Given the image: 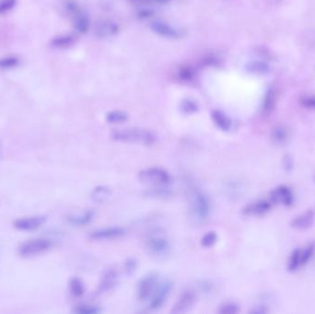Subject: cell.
<instances>
[{
	"instance_id": "603a6c76",
	"label": "cell",
	"mask_w": 315,
	"mask_h": 314,
	"mask_svg": "<svg viewBox=\"0 0 315 314\" xmlns=\"http://www.w3.org/2000/svg\"><path fill=\"white\" fill-rule=\"evenodd\" d=\"M312 219H313L312 213H311V212L305 213V214L299 217V218H297L296 220L293 221V227L298 228V229L308 228L311 224Z\"/></svg>"
},
{
	"instance_id": "30bf717a",
	"label": "cell",
	"mask_w": 315,
	"mask_h": 314,
	"mask_svg": "<svg viewBox=\"0 0 315 314\" xmlns=\"http://www.w3.org/2000/svg\"><path fill=\"white\" fill-rule=\"evenodd\" d=\"M195 302V295L194 292L185 291L181 295L179 300L171 310V313H185L191 310Z\"/></svg>"
},
{
	"instance_id": "8fae6325",
	"label": "cell",
	"mask_w": 315,
	"mask_h": 314,
	"mask_svg": "<svg viewBox=\"0 0 315 314\" xmlns=\"http://www.w3.org/2000/svg\"><path fill=\"white\" fill-rule=\"evenodd\" d=\"M126 233V229L120 227H113V228H104V229H97L91 232L90 238L95 241H102V240H110L115 239L123 236Z\"/></svg>"
},
{
	"instance_id": "e0dca14e",
	"label": "cell",
	"mask_w": 315,
	"mask_h": 314,
	"mask_svg": "<svg viewBox=\"0 0 315 314\" xmlns=\"http://www.w3.org/2000/svg\"><path fill=\"white\" fill-rule=\"evenodd\" d=\"M94 215V210H87L81 214L69 215L68 220L70 224L74 226H85L93 220Z\"/></svg>"
},
{
	"instance_id": "ac0fdd59",
	"label": "cell",
	"mask_w": 315,
	"mask_h": 314,
	"mask_svg": "<svg viewBox=\"0 0 315 314\" xmlns=\"http://www.w3.org/2000/svg\"><path fill=\"white\" fill-rule=\"evenodd\" d=\"M212 120L220 129L222 131H229L231 127V121L225 113L216 110L212 112Z\"/></svg>"
},
{
	"instance_id": "ba28073f",
	"label": "cell",
	"mask_w": 315,
	"mask_h": 314,
	"mask_svg": "<svg viewBox=\"0 0 315 314\" xmlns=\"http://www.w3.org/2000/svg\"><path fill=\"white\" fill-rule=\"evenodd\" d=\"M171 288H172V284L170 281H165L160 284L153 292L152 298L150 299L149 310H157L162 308L164 302L166 301L167 298L170 295Z\"/></svg>"
},
{
	"instance_id": "4316f807",
	"label": "cell",
	"mask_w": 315,
	"mask_h": 314,
	"mask_svg": "<svg viewBox=\"0 0 315 314\" xmlns=\"http://www.w3.org/2000/svg\"><path fill=\"white\" fill-rule=\"evenodd\" d=\"M274 104H275V95L274 92L270 90L266 96V99L264 102V105H263V112L264 113H269L272 111V109L274 107Z\"/></svg>"
},
{
	"instance_id": "9c48e42d",
	"label": "cell",
	"mask_w": 315,
	"mask_h": 314,
	"mask_svg": "<svg viewBox=\"0 0 315 314\" xmlns=\"http://www.w3.org/2000/svg\"><path fill=\"white\" fill-rule=\"evenodd\" d=\"M46 220L44 215H34V217H28L18 219L14 222V226L16 229L23 230V231H32L39 229L42 227Z\"/></svg>"
},
{
	"instance_id": "e575fe53",
	"label": "cell",
	"mask_w": 315,
	"mask_h": 314,
	"mask_svg": "<svg viewBox=\"0 0 315 314\" xmlns=\"http://www.w3.org/2000/svg\"><path fill=\"white\" fill-rule=\"evenodd\" d=\"M302 104L303 106L307 108H315V96L302 100Z\"/></svg>"
},
{
	"instance_id": "d4e9b609",
	"label": "cell",
	"mask_w": 315,
	"mask_h": 314,
	"mask_svg": "<svg viewBox=\"0 0 315 314\" xmlns=\"http://www.w3.org/2000/svg\"><path fill=\"white\" fill-rule=\"evenodd\" d=\"M218 241V235L214 231H209L205 234L201 239V245L205 248H210Z\"/></svg>"
},
{
	"instance_id": "52a82bcc",
	"label": "cell",
	"mask_w": 315,
	"mask_h": 314,
	"mask_svg": "<svg viewBox=\"0 0 315 314\" xmlns=\"http://www.w3.org/2000/svg\"><path fill=\"white\" fill-rule=\"evenodd\" d=\"M313 251H314L313 245H308L304 249L296 250L293 252L292 256H290L288 261V269L290 271H296L300 267L306 265L307 262L311 259V256L313 254Z\"/></svg>"
},
{
	"instance_id": "6da1fadb",
	"label": "cell",
	"mask_w": 315,
	"mask_h": 314,
	"mask_svg": "<svg viewBox=\"0 0 315 314\" xmlns=\"http://www.w3.org/2000/svg\"><path fill=\"white\" fill-rule=\"evenodd\" d=\"M211 204L207 194L199 189H194L189 197V215L195 223H203L208 219Z\"/></svg>"
},
{
	"instance_id": "cb8c5ba5",
	"label": "cell",
	"mask_w": 315,
	"mask_h": 314,
	"mask_svg": "<svg viewBox=\"0 0 315 314\" xmlns=\"http://www.w3.org/2000/svg\"><path fill=\"white\" fill-rule=\"evenodd\" d=\"M182 112L185 114H192L198 110V104L194 102V100L186 99L182 102L180 105Z\"/></svg>"
},
{
	"instance_id": "5b68a950",
	"label": "cell",
	"mask_w": 315,
	"mask_h": 314,
	"mask_svg": "<svg viewBox=\"0 0 315 314\" xmlns=\"http://www.w3.org/2000/svg\"><path fill=\"white\" fill-rule=\"evenodd\" d=\"M159 276L157 273H149L140 279L137 286V299L140 301L149 300L158 287Z\"/></svg>"
},
{
	"instance_id": "277c9868",
	"label": "cell",
	"mask_w": 315,
	"mask_h": 314,
	"mask_svg": "<svg viewBox=\"0 0 315 314\" xmlns=\"http://www.w3.org/2000/svg\"><path fill=\"white\" fill-rule=\"evenodd\" d=\"M52 246L53 241L50 239H32L21 245L18 248V252L23 257H31L48 251Z\"/></svg>"
},
{
	"instance_id": "f546056e",
	"label": "cell",
	"mask_w": 315,
	"mask_h": 314,
	"mask_svg": "<svg viewBox=\"0 0 315 314\" xmlns=\"http://www.w3.org/2000/svg\"><path fill=\"white\" fill-rule=\"evenodd\" d=\"M249 70L252 73H257V74H261V73H266L267 70V67L265 64L261 62H252L249 65Z\"/></svg>"
},
{
	"instance_id": "83f0119b",
	"label": "cell",
	"mask_w": 315,
	"mask_h": 314,
	"mask_svg": "<svg viewBox=\"0 0 315 314\" xmlns=\"http://www.w3.org/2000/svg\"><path fill=\"white\" fill-rule=\"evenodd\" d=\"M72 36L65 35L54 38L53 42H52V44L55 47H68V45L72 44Z\"/></svg>"
},
{
	"instance_id": "d6a6232c",
	"label": "cell",
	"mask_w": 315,
	"mask_h": 314,
	"mask_svg": "<svg viewBox=\"0 0 315 314\" xmlns=\"http://www.w3.org/2000/svg\"><path fill=\"white\" fill-rule=\"evenodd\" d=\"M76 27L81 32H86L89 29V21L86 17H78L76 21Z\"/></svg>"
},
{
	"instance_id": "7a4b0ae2",
	"label": "cell",
	"mask_w": 315,
	"mask_h": 314,
	"mask_svg": "<svg viewBox=\"0 0 315 314\" xmlns=\"http://www.w3.org/2000/svg\"><path fill=\"white\" fill-rule=\"evenodd\" d=\"M112 140L124 143H135L149 146L156 141L153 132L144 128H126L112 132Z\"/></svg>"
},
{
	"instance_id": "7c38bea8",
	"label": "cell",
	"mask_w": 315,
	"mask_h": 314,
	"mask_svg": "<svg viewBox=\"0 0 315 314\" xmlns=\"http://www.w3.org/2000/svg\"><path fill=\"white\" fill-rule=\"evenodd\" d=\"M118 281L117 272L114 269H109L102 277L99 285L100 293H105L113 289Z\"/></svg>"
},
{
	"instance_id": "4dcf8cb0",
	"label": "cell",
	"mask_w": 315,
	"mask_h": 314,
	"mask_svg": "<svg viewBox=\"0 0 315 314\" xmlns=\"http://www.w3.org/2000/svg\"><path fill=\"white\" fill-rule=\"evenodd\" d=\"M17 0H0V14H4L14 8Z\"/></svg>"
},
{
	"instance_id": "44dd1931",
	"label": "cell",
	"mask_w": 315,
	"mask_h": 314,
	"mask_svg": "<svg viewBox=\"0 0 315 314\" xmlns=\"http://www.w3.org/2000/svg\"><path fill=\"white\" fill-rule=\"evenodd\" d=\"M128 115L127 113L123 111H112L106 114V121L109 124H123L127 121Z\"/></svg>"
},
{
	"instance_id": "484cf974",
	"label": "cell",
	"mask_w": 315,
	"mask_h": 314,
	"mask_svg": "<svg viewBox=\"0 0 315 314\" xmlns=\"http://www.w3.org/2000/svg\"><path fill=\"white\" fill-rule=\"evenodd\" d=\"M74 312L80 314H97L101 312V310L97 306L87 305H78L76 307V309L74 310Z\"/></svg>"
},
{
	"instance_id": "7402d4cb",
	"label": "cell",
	"mask_w": 315,
	"mask_h": 314,
	"mask_svg": "<svg viewBox=\"0 0 315 314\" xmlns=\"http://www.w3.org/2000/svg\"><path fill=\"white\" fill-rule=\"evenodd\" d=\"M69 290L72 296L81 298L85 293V287L81 279H72L69 282Z\"/></svg>"
},
{
	"instance_id": "9a60e30c",
	"label": "cell",
	"mask_w": 315,
	"mask_h": 314,
	"mask_svg": "<svg viewBox=\"0 0 315 314\" xmlns=\"http://www.w3.org/2000/svg\"><path fill=\"white\" fill-rule=\"evenodd\" d=\"M112 193L113 192L110 187L105 185H100L92 190L90 193V199L97 204H103L108 201L112 197Z\"/></svg>"
},
{
	"instance_id": "ffe728a7",
	"label": "cell",
	"mask_w": 315,
	"mask_h": 314,
	"mask_svg": "<svg viewBox=\"0 0 315 314\" xmlns=\"http://www.w3.org/2000/svg\"><path fill=\"white\" fill-rule=\"evenodd\" d=\"M118 32L117 25L113 23H104L100 24L97 29V34L101 37H108Z\"/></svg>"
},
{
	"instance_id": "8992f818",
	"label": "cell",
	"mask_w": 315,
	"mask_h": 314,
	"mask_svg": "<svg viewBox=\"0 0 315 314\" xmlns=\"http://www.w3.org/2000/svg\"><path fill=\"white\" fill-rule=\"evenodd\" d=\"M146 246L150 254L155 256H163L170 251V243L161 234L151 235L146 243Z\"/></svg>"
},
{
	"instance_id": "8d00e7d4",
	"label": "cell",
	"mask_w": 315,
	"mask_h": 314,
	"mask_svg": "<svg viewBox=\"0 0 315 314\" xmlns=\"http://www.w3.org/2000/svg\"><path fill=\"white\" fill-rule=\"evenodd\" d=\"M135 2H146V3H154V4H164L169 0H132Z\"/></svg>"
},
{
	"instance_id": "836d02e7",
	"label": "cell",
	"mask_w": 315,
	"mask_h": 314,
	"mask_svg": "<svg viewBox=\"0 0 315 314\" xmlns=\"http://www.w3.org/2000/svg\"><path fill=\"white\" fill-rule=\"evenodd\" d=\"M180 76L183 81H190L194 76V72L189 68H183L180 72Z\"/></svg>"
},
{
	"instance_id": "74e56055",
	"label": "cell",
	"mask_w": 315,
	"mask_h": 314,
	"mask_svg": "<svg viewBox=\"0 0 315 314\" xmlns=\"http://www.w3.org/2000/svg\"><path fill=\"white\" fill-rule=\"evenodd\" d=\"M0 152H1V145H0Z\"/></svg>"
},
{
	"instance_id": "d6986e66",
	"label": "cell",
	"mask_w": 315,
	"mask_h": 314,
	"mask_svg": "<svg viewBox=\"0 0 315 314\" xmlns=\"http://www.w3.org/2000/svg\"><path fill=\"white\" fill-rule=\"evenodd\" d=\"M146 197L150 198H166L171 194V190L166 185H155L153 188L147 190L144 193Z\"/></svg>"
},
{
	"instance_id": "1f68e13d",
	"label": "cell",
	"mask_w": 315,
	"mask_h": 314,
	"mask_svg": "<svg viewBox=\"0 0 315 314\" xmlns=\"http://www.w3.org/2000/svg\"><path fill=\"white\" fill-rule=\"evenodd\" d=\"M238 311V307L233 303H226L224 305L221 306V309L219 310L220 313L224 314L237 313Z\"/></svg>"
},
{
	"instance_id": "f1b7e54d",
	"label": "cell",
	"mask_w": 315,
	"mask_h": 314,
	"mask_svg": "<svg viewBox=\"0 0 315 314\" xmlns=\"http://www.w3.org/2000/svg\"><path fill=\"white\" fill-rule=\"evenodd\" d=\"M18 64V59L15 56H7L0 59V68H15Z\"/></svg>"
},
{
	"instance_id": "2e32d148",
	"label": "cell",
	"mask_w": 315,
	"mask_h": 314,
	"mask_svg": "<svg viewBox=\"0 0 315 314\" xmlns=\"http://www.w3.org/2000/svg\"><path fill=\"white\" fill-rule=\"evenodd\" d=\"M271 195L275 202L281 203L285 206L290 205L293 201L292 193L288 187L285 186H280L279 188L275 189Z\"/></svg>"
},
{
	"instance_id": "5bb4252c",
	"label": "cell",
	"mask_w": 315,
	"mask_h": 314,
	"mask_svg": "<svg viewBox=\"0 0 315 314\" xmlns=\"http://www.w3.org/2000/svg\"><path fill=\"white\" fill-rule=\"evenodd\" d=\"M270 203L260 200L248 205L247 207H244L243 212V214L247 215H260L266 213L270 209Z\"/></svg>"
},
{
	"instance_id": "3957f363",
	"label": "cell",
	"mask_w": 315,
	"mask_h": 314,
	"mask_svg": "<svg viewBox=\"0 0 315 314\" xmlns=\"http://www.w3.org/2000/svg\"><path fill=\"white\" fill-rule=\"evenodd\" d=\"M139 178L142 183L153 185H168L171 182V174L160 167L145 169L139 173Z\"/></svg>"
},
{
	"instance_id": "4fadbf2b",
	"label": "cell",
	"mask_w": 315,
	"mask_h": 314,
	"mask_svg": "<svg viewBox=\"0 0 315 314\" xmlns=\"http://www.w3.org/2000/svg\"><path fill=\"white\" fill-rule=\"evenodd\" d=\"M150 28L152 29L155 33H157L160 36L162 37H166V38H177L179 36V32L171 27V25L167 24L162 22H154L151 23Z\"/></svg>"
},
{
	"instance_id": "d590c367",
	"label": "cell",
	"mask_w": 315,
	"mask_h": 314,
	"mask_svg": "<svg viewBox=\"0 0 315 314\" xmlns=\"http://www.w3.org/2000/svg\"><path fill=\"white\" fill-rule=\"evenodd\" d=\"M125 269L127 273H132L135 269V261L129 259L126 261V265H125Z\"/></svg>"
}]
</instances>
